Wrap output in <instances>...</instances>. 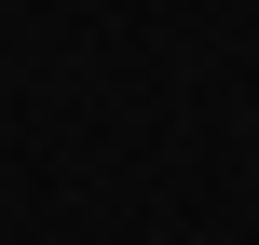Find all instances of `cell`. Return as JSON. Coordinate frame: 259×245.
I'll use <instances>...</instances> for the list:
<instances>
[]
</instances>
